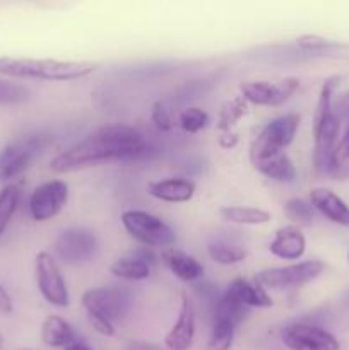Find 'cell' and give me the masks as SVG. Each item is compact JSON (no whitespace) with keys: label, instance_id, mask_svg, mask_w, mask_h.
Returning a JSON list of instances; mask_svg holds the SVG:
<instances>
[{"label":"cell","instance_id":"cell-1","mask_svg":"<svg viewBox=\"0 0 349 350\" xmlns=\"http://www.w3.org/2000/svg\"><path fill=\"white\" fill-rule=\"evenodd\" d=\"M146 152V139L139 130L129 125H108L53 157L50 167L53 173L64 174L106 163L135 161Z\"/></svg>","mask_w":349,"mask_h":350},{"label":"cell","instance_id":"cell-2","mask_svg":"<svg viewBox=\"0 0 349 350\" xmlns=\"http://www.w3.org/2000/svg\"><path fill=\"white\" fill-rule=\"evenodd\" d=\"M91 62H62L51 58L0 57V75L14 79H41V81H77L96 72Z\"/></svg>","mask_w":349,"mask_h":350},{"label":"cell","instance_id":"cell-3","mask_svg":"<svg viewBox=\"0 0 349 350\" xmlns=\"http://www.w3.org/2000/svg\"><path fill=\"white\" fill-rule=\"evenodd\" d=\"M300 122L301 116L298 113H286V115L277 116L272 122L267 123L250 146L252 164L283 154L286 147L294 140V135L300 129Z\"/></svg>","mask_w":349,"mask_h":350},{"label":"cell","instance_id":"cell-4","mask_svg":"<svg viewBox=\"0 0 349 350\" xmlns=\"http://www.w3.org/2000/svg\"><path fill=\"white\" fill-rule=\"evenodd\" d=\"M122 224L133 239L144 246L170 248L177 239L173 229L161 217L146 211H125L122 214Z\"/></svg>","mask_w":349,"mask_h":350},{"label":"cell","instance_id":"cell-5","mask_svg":"<svg viewBox=\"0 0 349 350\" xmlns=\"http://www.w3.org/2000/svg\"><path fill=\"white\" fill-rule=\"evenodd\" d=\"M44 135H26L14 140L0 150V183L10 181L29 170L38 154L48 146Z\"/></svg>","mask_w":349,"mask_h":350},{"label":"cell","instance_id":"cell-6","mask_svg":"<svg viewBox=\"0 0 349 350\" xmlns=\"http://www.w3.org/2000/svg\"><path fill=\"white\" fill-rule=\"evenodd\" d=\"M325 265L320 260H308V262L293 263L286 267H274L259 272L257 280L266 289H291V287H301L311 282L324 272Z\"/></svg>","mask_w":349,"mask_h":350},{"label":"cell","instance_id":"cell-7","mask_svg":"<svg viewBox=\"0 0 349 350\" xmlns=\"http://www.w3.org/2000/svg\"><path fill=\"white\" fill-rule=\"evenodd\" d=\"M34 270H36L38 289H40L41 296L53 306H68L70 299H68L67 284L62 277L57 260L50 253L40 252L36 255V262H34Z\"/></svg>","mask_w":349,"mask_h":350},{"label":"cell","instance_id":"cell-8","mask_svg":"<svg viewBox=\"0 0 349 350\" xmlns=\"http://www.w3.org/2000/svg\"><path fill=\"white\" fill-rule=\"evenodd\" d=\"M68 200V187L62 180L40 185L29 197V214L33 221L47 222L60 214Z\"/></svg>","mask_w":349,"mask_h":350},{"label":"cell","instance_id":"cell-9","mask_svg":"<svg viewBox=\"0 0 349 350\" xmlns=\"http://www.w3.org/2000/svg\"><path fill=\"white\" fill-rule=\"evenodd\" d=\"M300 89V79L286 77L283 81H255L242 85V98L257 106H281Z\"/></svg>","mask_w":349,"mask_h":350},{"label":"cell","instance_id":"cell-10","mask_svg":"<svg viewBox=\"0 0 349 350\" xmlns=\"http://www.w3.org/2000/svg\"><path fill=\"white\" fill-rule=\"evenodd\" d=\"M283 342L289 350H339L337 338L325 328L308 323H294L284 328Z\"/></svg>","mask_w":349,"mask_h":350},{"label":"cell","instance_id":"cell-11","mask_svg":"<svg viewBox=\"0 0 349 350\" xmlns=\"http://www.w3.org/2000/svg\"><path fill=\"white\" fill-rule=\"evenodd\" d=\"M55 252L65 263L77 265V263L91 262L98 252V241L94 234L86 229H67L60 232L55 241Z\"/></svg>","mask_w":349,"mask_h":350},{"label":"cell","instance_id":"cell-12","mask_svg":"<svg viewBox=\"0 0 349 350\" xmlns=\"http://www.w3.org/2000/svg\"><path fill=\"white\" fill-rule=\"evenodd\" d=\"M339 130H341V118L335 116L334 111L313 122V164L318 173L327 174L332 152L337 146Z\"/></svg>","mask_w":349,"mask_h":350},{"label":"cell","instance_id":"cell-13","mask_svg":"<svg viewBox=\"0 0 349 350\" xmlns=\"http://www.w3.org/2000/svg\"><path fill=\"white\" fill-rule=\"evenodd\" d=\"M82 306L86 313L98 314L115 323L127 310V297L122 291L113 287H96L82 294Z\"/></svg>","mask_w":349,"mask_h":350},{"label":"cell","instance_id":"cell-14","mask_svg":"<svg viewBox=\"0 0 349 350\" xmlns=\"http://www.w3.org/2000/svg\"><path fill=\"white\" fill-rule=\"evenodd\" d=\"M195 338V310L187 293H181L180 313L177 321L164 337V344L170 350H188Z\"/></svg>","mask_w":349,"mask_h":350},{"label":"cell","instance_id":"cell-15","mask_svg":"<svg viewBox=\"0 0 349 350\" xmlns=\"http://www.w3.org/2000/svg\"><path fill=\"white\" fill-rule=\"evenodd\" d=\"M310 204L328 221L349 228V205L327 188H315L310 191Z\"/></svg>","mask_w":349,"mask_h":350},{"label":"cell","instance_id":"cell-16","mask_svg":"<svg viewBox=\"0 0 349 350\" xmlns=\"http://www.w3.org/2000/svg\"><path fill=\"white\" fill-rule=\"evenodd\" d=\"M305 250H307V239L303 232L294 226H284L277 229L276 236L269 245V252L283 260L301 258L305 255Z\"/></svg>","mask_w":349,"mask_h":350},{"label":"cell","instance_id":"cell-17","mask_svg":"<svg viewBox=\"0 0 349 350\" xmlns=\"http://www.w3.org/2000/svg\"><path fill=\"white\" fill-rule=\"evenodd\" d=\"M161 260L177 279L185 280V282H192V280H198L204 277V267L194 256L174 248V246L164 248L161 252Z\"/></svg>","mask_w":349,"mask_h":350},{"label":"cell","instance_id":"cell-18","mask_svg":"<svg viewBox=\"0 0 349 350\" xmlns=\"http://www.w3.org/2000/svg\"><path fill=\"white\" fill-rule=\"evenodd\" d=\"M151 197L157 200L170 202V204H183L192 200L195 193L194 181L183 180V178H170V180L153 181L147 187Z\"/></svg>","mask_w":349,"mask_h":350},{"label":"cell","instance_id":"cell-19","mask_svg":"<svg viewBox=\"0 0 349 350\" xmlns=\"http://www.w3.org/2000/svg\"><path fill=\"white\" fill-rule=\"evenodd\" d=\"M246 109H248V106H246V101L242 96L226 103L218 123L219 144L222 147L231 149V147L236 146V142H238V133L235 132V125L236 122H240L246 115Z\"/></svg>","mask_w":349,"mask_h":350},{"label":"cell","instance_id":"cell-20","mask_svg":"<svg viewBox=\"0 0 349 350\" xmlns=\"http://www.w3.org/2000/svg\"><path fill=\"white\" fill-rule=\"evenodd\" d=\"M41 340L44 345L53 349H65L68 344L77 340L74 328L64 318L51 314L41 325Z\"/></svg>","mask_w":349,"mask_h":350},{"label":"cell","instance_id":"cell-21","mask_svg":"<svg viewBox=\"0 0 349 350\" xmlns=\"http://www.w3.org/2000/svg\"><path fill=\"white\" fill-rule=\"evenodd\" d=\"M228 289H231L236 294L240 301L245 304L246 308H270L272 306V297L267 294L266 287L257 280V282H250V280L238 279L233 280L229 284Z\"/></svg>","mask_w":349,"mask_h":350},{"label":"cell","instance_id":"cell-22","mask_svg":"<svg viewBox=\"0 0 349 350\" xmlns=\"http://www.w3.org/2000/svg\"><path fill=\"white\" fill-rule=\"evenodd\" d=\"M253 166L269 180L281 181V183H293L296 180V167L286 152L267 157V159L255 163Z\"/></svg>","mask_w":349,"mask_h":350},{"label":"cell","instance_id":"cell-23","mask_svg":"<svg viewBox=\"0 0 349 350\" xmlns=\"http://www.w3.org/2000/svg\"><path fill=\"white\" fill-rule=\"evenodd\" d=\"M222 221L240 226H260L270 222V212L257 207H222L219 211Z\"/></svg>","mask_w":349,"mask_h":350},{"label":"cell","instance_id":"cell-24","mask_svg":"<svg viewBox=\"0 0 349 350\" xmlns=\"http://www.w3.org/2000/svg\"><path fill=\"white\" fill-rule=\"evenodd\" d=\"M109 272L123 280H146L151 275V265L139 256H123L112 263Z\"/></svg>","mask_w":349,"mask_h":350},{"label":"cell","instance_id":"cell-25","mask_svg":"<svg viewBox=\"0 0 349 350\" xmlns=\"http://www.w3.org/2000/svg\"><path fill=\"white\" fill-rule=\"evenodd\" d=\"M207 252L209 256L219 265H236V263L243 262L246 256V252L242 246L226 241V239H216V241L209 243Z\"/></svg>","mask_w":349,"mask_h":350},{"label":"cell","instance_id":"cell-26","mask_svg":"<svg viewBox=\"0 0 349 350\" xmlns=\"http://www.w3.org/2000/svg\"><path fill=\"white\" fill-rule=\"evenodd\" d=\"M327 174L335 180H349V126L332 152Z\"/></svg>","mask_w":349,"mask_h":350},{"label":"cell","instance_id":"cell-27","mask_svg":"<svg viewBox=\"0 0 349 350\" xmlns=\"http://www.w3.org/2000/svg\"><path fill=\"white\" fill-rule=\"evenodd\" d=\"M21 198V188L19 185L10 183L0 190V236L9 226L10 219H12L14 212H16L17 204Z\"/></svg>","mask_w":349,"mask_h":350},{"label":"cell","instance_id":"cell-28","mask_svg":"<svg viewBox=\"0 0 349 350\" xmlns=\"http://www.w3.org/2000/svg\"><path fill=\"white\" fill-rule=\"evenodd\" d=\"M236 327L231 323L222 320H216L212 323L211 337H209L207 350H229L233 345V338H235Z\"/></svg>","mask_w":349,"mask_h":350},{"label":"cell","instance_id":"cell-29","mask_svg":"<svg viewBox=\"0 0 349 350\" xmlns=\"http://www.w3.org/2000/svg\"><path fill=\"white\" fill-rule=\"evenodd\" d=\"M29 98L31 92L26 85L0 77V106L23 105Z\"/></svg>","mask_w":349,"mask_h":350},{"label":"cell","instance_id":"cell-30","mask_svg":"<svg viewBox=\"0 0 349 350\" xmlns=\"http://www.w3.org/2000/svg\"><path fill=\"white\" fill-rule=\"evenodd\" d=\"M178 123H180V126L187 133H197L207 126L209 115L202 108L190 106V108H185L183 111L178 115Z\"/></svg>","mask_w":349,"mask_h":350},{"label":"cell","instance_id":"cell-31","mask_svg":"<svg viewBox=\"0 0 349 350\" xmlns=\"http://www.w3.org/2000/svg\"><path fill=\"white\" fill-rule=\"evenodd\" d=\"M286 208L287 217L298 222H311L315 217V208L310 202L303 200V198H291L284 205Z\"/></svg>","mask_w":349,"mask_h":350},{"label":"cell","instance_id":"cell-32","mask_svg":"<svg viewBox=\"0 0 349 350\" xmlns=\"http://www.w3.org/2000/svg\"><path fill=\"white\" fill-rule=\"evenodd\" d=\"M151 120H153L156 129L161 130V132H170V130L173 129V122H171L170 113L164 108L163 103L159 101L153 105V109H151Z\"/></svg>","mask_w":349,"mask_h":350},{"label":"cell","instance_id":"cell-33","mask_svg":"<svg viewBox=\"0 0 349 350\" xmlns=\"http://www.w3.org/2000/svg\"><path fill=\"white\" fill-rule=\"evenodd\" d=\"M296 44L303 50H311V51H320L325 50V48L331 46L327 40L320 36H315V34H305V36H300L296 40Z\"/></svg>","mask_w":349,"mask_h":350},{"label":"cell","instance_id":"cell-34","mask_svg":"<svg viewBox=\"0 0 349 350\" xmlns=\"http://www.w3.org/2000/svg\"><path fill=\"white\" fill-rule=\"evenodd\" d=\"M88 321L99 335H103V337H113V335H115V325H113L112 321L106 320V318L88 313Z\"/></svg>","mask_w":349,"mask_h":350},{"label":"cell","instance_id":"cell-35","mask_svg":"<svg viewBox=\"0 0 349 350\" xmlns=\"http://www.w3.org/2000/svg\"><path fill=\"white\" fill-rule=\"evenodd\" d=\"M332 111H334L335 116H339V118H349V92L342 94L341 98L332 105Z\"/></svg>","mask_w":349,"mask_h":350},{"label":"cell","instance_id":"cell-36","mask_svg":"<svg viewBox=\"0 0 349 350\" xmlns=\"http://www.w3.org/2000/svg\"><path fill=\"white\" fill-rule=\"evenodd\" d=\"M14 311V304H12V297L10 294L7 293L5 287L0 284V313L3 314H9Z\"/></svg>","mask_w":349,"mask_h":350},{"label":"cell","instance_id":"cell-37","mask_svg":"<svg viewBox=\"0 0 349 350\" xmlns=\"http://www.w3.org/2000/svg\"><path fill=\"white\" fill-rule=\"evenodd\" d=\"M64 350H92V347L89 344H86L84 340H74L72 344H68L67 347H65Z\"/></svg>","mask_w":349,"mask_h":350},{"label":"cell","instance_id":"cell-38","mask_svg":"<svg viewBox=\"0 0 349 350\" xmlns=\"http://www.w3.org/2000/svg\"><path fill=\"white\" fill-rule=\"evenodd\" d=\"M3 345H5V340H3V337L0 335V350H3Z\"/></svg>","mask_w":349,"mask_h":350},{"label":"cell","instance_id":"cell-39","mask_svg":"<svg viewBox=\"0 0 349 350\" xmlns=\"http://www.w3.org/2000/svg\"><path fill=\"white\" fill-rule=\"evenodd\" d=\"M348 262H349V253H348Z\"/></svg>","mask_w":349,"mask_h":350},{"label":"cell","instance_id":"cell-40","mask_svg":"<svg viewBox=\"0 0 349 350\" xmlns=\"http://www.w3.org/2000/svg\"><path fill=\"white\" fill-rule=\"evenodd\" d=\"M23 350H27V349H23Z\"/></svg>","mask_w":349,"mask_h":350}]
</instances>
